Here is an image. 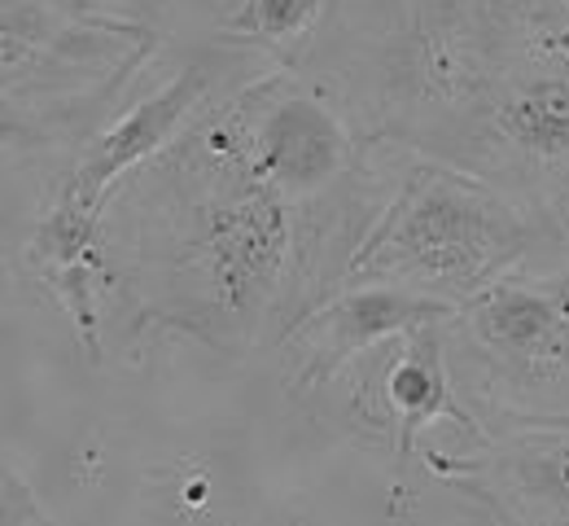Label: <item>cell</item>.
<instances>
[{
	"mask_svg": "<svg viewBox=\"0 0 569 526\" xmlns=\"http://www.w3.org/2000/svg\"><path fill=\"white\" fill-rule=\"evenodd\" d=\"M447 325L469 351L482 408L569 413V268L557 277L512 268Z\"/></svg>",
	"mask_w": 569,
	"mask_h": 526,
	"instance_id": "6",
	"label": "cell"
},
{
	"mask_svg": "<svg viewBox=\"0 0 569 526\" xmlns=\"http://www.w3.org/2000/svg\"><path fill=\"white\" fill-rule=\"evenodd\" d=\"M114 202L128 216L114 290L132 302V343L180 334L228 360L281 347L293 320L342 286L381 211L284 198L246 167L214 106L141 162Z\"/></svg>",
	"mask_w": 569,
	"mask_h": 526,
	"instance_id": "1",
	"label": "cell"
},
{
	"mask_svg": "<svg viewBox=\"0 0 569 526\" xmlns=\"http://www.w3.org/2000/svg\"><path fill=\"white\" fill-rule=\"evenodd\" d=\"M228 141L254 176L302 207L372 202L368 141H359L342 106L298 67L246 83L237 97L214 106Z\"/></svg>",
	"mask_w": 569,
	"mask_h": 526,
	"instance_id": "5",
	"label": "cell"
},
{
	"mask_svg": "<svg viewBox=\"0 0 569 526\" xmlns=\"http://www.w3.org/2000/svg\"><path fill=\"white\" fill-rule=\"evenodd\" d=\"M451 316H456L451 302L408 286H390V281L338 286L329 299L316 302L307 316H298L277 347L289 365V390L316 395L320 386L338 381L377 343L429 320H451Z\"/></svg>",
	"mask_w": 569,
	"mask_h": 526,
	"instance_id": "9",
	"label": "cell"
},
{
	"mask_svg": "<svg viewBox=\"0 0 569 526\" xmlns=\"http://www.w3.org/2000/svg\"><path fill=\"white\" fill-rule=\"evenodd\" d=\"M403 150V176L390 198H381V211L356 246L342 286L390 281L460 307L496 277L521 268L543 237H557L539 211L503 193L487 176L438 153L412 146Z\"/></svg>",
	"mask_w": 569,
	"mask_h": 526,
	"instance_id": "3",
	"label": "cell"
},
{
	"mask_svg": "<svg viewBox=\"0 0 569 526\" xmlns=\"http://www.w3.org/2000/svg\"><path fill=\"white\" fill-rule=\"evenodd\" d=\"M27 272L58 299V307L71 316L79 347L88 360H101V320H97V290L114 286V259L106 246V211L88 207L67 185L58 198L40 211L22 246Z\"/></svg>",
	"mask_w": 569,
	"mask_h": 526,
	"instance_id": "11",
	"label": "cell"
},
{
	"mask_svg": "<svg viewBox=\"0 0 569 526\" xmlns=\"http://www.w3.org/2000/svg\"><path fill=\"white\" fill-rule=\"evenodd\" d=\"M478 451H421L429 474L499 523L569 526V413L482 408Z\"/></svg>",
	"mask_w": 569,
	"mask_h": 526,
	"instance_id": "7",
	"label": "cell"
},
{
	"mask_svg": "<svg viewBox=\"0 0 569 526\" xmlns=\"http://www.w3.org/2000/svg\"><path fill=\"white\" fill-rule=\"evenodd\" d=\"M4 509H0V523L4 526H18V500H22V526L36 523L44 526L49 523V514L44 509H36V500H31V492H27V483H18V474H13V465H4Z\"/></svg>",
	"mask_w": 569,
	"mask_h": 526,
	"instance_id": "13",
	"label": "cell"
},
{
	"mask_svg": "<svg viewBox=\"0 0 569 526\" xmlns=\"http://www.w3.org/2000/svg\"><path fill=\"white\" fill-rule=\"evenodd\" d=\"M447 320H429L408 334H395L363 351L342 377L347 390V426L363 448L390 451L395 465H408L421 430L433 421H456L469 435H482V421L456 399L447 369Z\"/></svg>",
	"mask_w": 569,
	"mask_h": 526,
	"instance_id": "8",
	"label": "cell"
},
{
	"mask_svg": "<svg viewBox=\"0 0 569 526\" xmlns=\"http://www.w3.org/2000/svg\"><path fill=\"white\" fill-rule=\"evenodd\" d=\"M162 36L97 0H0L4 141L83 146Z\"/></svg>",
	"mask_w": 569,
	"mask_h": 526,
	"instance_id": "4",
	"label": "cell"
},
{
	"mask_svg": "<svg viewBox=\"0 0 569 526\" xmlns=\"http://www.w3.org/2000/svg\"><path fill=\"white\" fill-rule=\"evenodd\" d=\"M329 9L333 0H241L219 31L232 44L268 53L277 67H298Z\"/></svg>",
	"mask_w": 569,
	"mask_h": 526,
	"instance_id": "12",
	"label": "cell"
},
{
	"mask_svg": "<svg viewBox=\"0 0 569 526\" xmlns=\"http://www.w3.org/2000/svg\"><path fill=\"white\" fill-rule=\"evenodd\" d=\"M368 137L487 176L569 246V0H408Z\"/></svg>",
	"mask_w": 569,
	"mask_h": 526,
	"instance_id": "2",
	"label": "cell"
},
{
	"mask_svg": "<svg viewBox=\"0 0 569 526\" xmlns=\"http://www.w3.org/2000/svg\"><path fill=\"white\" fill-rule=\"evenodd\" d=\"M211 106V71L207 67H180L176 76L167 79L158 92H149L144 101H137L128 115H119L110 128L92 132L79 158L67 171V189L79 193L88 207H110L119 185L149 162L153 153H162L167 146L180 141V132Z\"/></svg>",
	"mask_w": 569,
	"mask_h": 526,
	"instance_id": "10",
	"label": "cell"
}]
</instances>
